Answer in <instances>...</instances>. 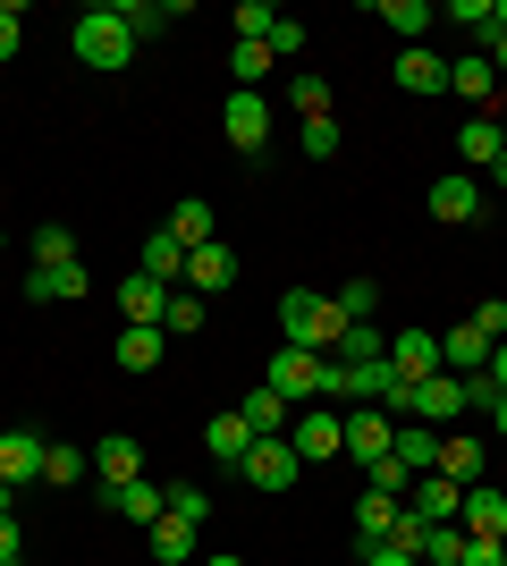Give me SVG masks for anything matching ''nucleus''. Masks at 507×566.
Returning a JSON list of instances; mask_svg holds the SVG:
<instances>
[{
  "label": "nucleus",
  "instance_id": "f257e3e1",
  "mask_svg": "<svg viewBox=\"0 0 507 566\" xmlns=\"http://www.w3.org/2000/svg\"><path fill=\"white\" fill-rule=\"evenodd\" d=\"M263 380H271L288 406H330V398H347V373H338L330 355H314V347H279Z\"/></svg>",
  "mask_w": 507,
  "mask_h": 566
},
{
  "label": "nucleus",
  "instance_id": "f03ea898",
  "mask_svg": "<svg viewBox=\"0 0 507 566\" xmlns=\"http://www.w3.org/2000/svg\"><path fill=\"white\" fill-rule=\"evenodd\" d=\"M279 338H288V347H314V355H338V338H347L338 296H321V287H288V296H279Z\"/></svg>",
  "mask_w": 507,
  "mask_h": 566
},
{
  "label": "nucleus",
  "instance_id": "7ed1b4c3",
  "mask_svg": "<svg viewBox=\"0 0 507 566\" xmlns=\"http://www.w3.org/2000/svg\"><path fill=\"white\" fill-rule=\"evenodd\" d=\"M68 43H76V60H85V69L119 76L127 60H136V25H127V9H85V18L68 25Z\"/></svg>",
  "mask_w": 507,
  "mask_h": 566
},
{
  "label": "nucleus",
  "instance_id": "20e7f679",
  "mask_svg": "<svg viewBox=\"0 0 507 566\" xmlns=\"http://www.w3.org/2000/svg\"><path fill=\"white\" fill-rule=\"evenodd\" d=\"M288 449H296V465H330V457H347V415H330V406H296Z\"/></svg>",
  "mask_w": 507,
  "mask_h": 566
},
{
  "label": "nucleus",
  "instance_id": "39448f33",
  "mask_svg": "<svg viewBox=\"0 0 507 566\" xmlns=\"http://www.w3.org/2000/svg\"><path fill=\"white\" fill-rule=\"evenodd\" d=\"M220 136H229V153L263 161V153H271V102H263V94H229V111H220Z\"/></svg>",
  "mask_w": 507,
  "mask_h": 566
},
{
  "label": "nucleus",
  "instance_id": "423d86ee",
  "mask_svg": "<svg viewBox=\"0 0 507 566\" xmlns=\"http://www.w3.org/2000/svg\"><path fill=\"white\" fill-rule=\"evenodd\" d=\"M465 406H474V380H457V373H432V380H423V389L406 398V415H414V423H432V431H448V423L465 415Z\"/></svg>",
  "mask_w": 507,
  "mask_h": 566
},
{
  "label": "nucleus",
  "instance_id": "0eeeda50",
  "mask_svg": "<svg viewBox=\"0 0 507 566\" xmlns=\"http://www.w3.org/2000/svg\"><path fill=\"white\" fill-rule=\"evenodd\" d=\"M237 473L254 482V491H271V499H279V491H296V473H305V465H296V449H288V440H254V449L237 457Z\"/></svg>",
  "mask_w": 507,
  "mask_h": 566
},
{
  "label": "nucleus",
  "instance_id": "6e6552de",
  "mask_svg": "<svg viewBox=\"0 0 507 566\" xmlns=\"http://www.w3.org/2000/svg\"><path fill=\"white\" fill-rule=\"evenodd\" d=\"M448 94H457L474 118H490V102H499V69H490L483 51H457V60H448Z\"/></svg>",
  "mask_w": 507,
  "mask_h": 566
},
{
  "label": "nucleus",
  "instance_id": "1a4fd4ad",
  "mask_svg": "<svg viewBox=\"0 0 507 566\" xmlns=\"http://www.w3.org/2000/svg\"><path fill=\"white\" fill-rule=\"evenodd\" d=\"M389 440H398V415H381V406H356V415H347V457H356L363 473L389 457Z\"/></svg>",
  "mask_w": 507,
  "mask_h": 566
},
{
  "label": "nucleus",
  "instance_id": "9d476101",
  "mask_svg": "<svg viewBox=\"0 0 507 566\" xmlns=\"http://www.w3.org/2000/svg\"><path fill=\"white\" fill-rule=\"evenodd\" d=\"M102 507H110V516H127V524H145V533H152V524L169 516V491L152 482V473H136V482H119V491H102Z\"/></svg>",
  "mask_w": 507,
  "mask_h": 566
},
{
  "label": "nucleus",
  "instance_id": "9b49d317",
  "mask_svg": "<svg viewBox=\"0 0 507 566\" xmlns=\"http://www.w3.org/2000/svg\"><path fill=\"white\" fill-rule=\"evenodd\" d=\"M43 431H0V491H25V482H43Z\"/></svg>",
  "mask_w": 507,
  "mask_h": 566
},
{
  "label": "nucleus",
  "instance_id": "f8f14e48",
  "mask_svg": "<svg viewBox=\"0 0 507 566\" xmlns=\"http://www.w3.org/2000/svg\"><path fill=\"white\" fill-rule=\"evenodd\" d=\"M389 373L406 380V389H423L440 373V331H398L389 338Z\"/></svg>",
  "mask_w": 507,
  "mask_h": 566
},
{
  "label": "nucleus",
  "instance_id": "ddd939ff",
  "mask_svg": "<svg viewBox=\"0 0 507 566\" xmlns=\"http://www.w3.org/2000/svg\"><path fill=\"white\" fill-rule=\"evenodd\" d=\"M423 203H432V220H440V229H474V220H483V187H474L465 169H457V178H440V187L423 195Z\"/></svg>",
  "mask_w": 507,
  "mask_h": 566
},
{
  "label": "nucleus",
  "instance_id": "4468645a",
  "mask_svg": "<svg viewBox=\"0 0 507 566\" xmlns=\"http://www.w3.org/2000/svg\"><path fill=\"white\" fill-rule=\"evenodd\" d=\"M85 287H94L85 262H34V271H25V296H34V305H68V296H85Z\"/></svg>",
  "mask_w": 507,
  "mask_h": 566
},
{
  "label": "nucleus",
  "instance_id": "2eb2a0df",
  "mask_svg": "<svg viewBox=\"0 0 507 566\" xmlns=\"http://www.w3.org/2000/svg\"><path fill=\"white\" fill-rule=\"evenodd\" d=\"M457 524H465V542H507V491L474 482V491H465V507H457Z\"/></svg>",
  "mask_w": 507,
  "mask_h": 566
},
{
  "label": "nucleus",
  "instance_id": "dca6fc26",
  "mask_svg": "<svg viewBox=\"0 0 507 566\" xmlns=\"http://www.w3.org/2000/svg\"><path fill=\"white\" fill-rule=\"evenodd\" d=\"M245 431H254V440H288V423H296V406L279 398V389H271V380H254V389H245Z\"/></svg>",
  "mask_w": 507,
  "mask_h": 566
},
{
  "label": "nucleus",
  "instance_id": "f3484780",
  "mask_svg": "<svg viewBox=\"0 0 507 566\" xmlns=\"http://www.w3.org/2000/svg\"><path fill=\"white\" fill-rule=\"evenodd\" d=\"M119 313H127V331H161L169 287H161V280H145V271H127V280H119Z\"/></svg>",
  "mask_w": 507,
  "mask_h": 566
},
{
  "label": "nucleus",
  "instance_id": "a211bd4d",
  "mask_svg": "<svg viewBox=\"0 0 507 566\" xmlns=\"http://www.w3.org/2000/svg\"><path fill=\"white\" fill-rule=\"evenodd\" d=\"M389 85H398V94H448V60H440V51H398V69H389Z\"/></svg>",
  "mask_w": 507,
  "mask_h": 566
},
{
  "label": "nucleus",
  "instance_id": "6ab92c4d",
  "mask_svg": "<svg viewBox=\"0 0 507 566\" xmlns=\"http://www.w3.org/2000/svg\"><path fill=\"white\" fill-rule=\"evenodd\" d=\"M406 507L423 524H457V507H465V491L448 482V473H414V491H406Z\"/></svg>",
  "mask_w": 507,
  "mask_h": 566
},
{
  "label": "nucleus",
  "instance_id": "aec40b11",
  "mask_svg": "<svg viewBox=\"0 0 507 566\" xmlns=\"http://www.w3.org/2000/svg\"><path fill=\"white\" fill-rule=\"evenodd\" d=\"M94 473H102V491H119V482L145 473V449H136L127 431H102V440H94Z\"/></svg>",
  "mask_w": 507,
  "mask_h": 566
},
{
  "label": "nucleus",
  "instance_id": "412c9836",
  "mask_svg": "<svg viewBox=\"0 0 507 566\" xmlns=\"http://www.w3.org/2000/svg\"><path fill=\"white\" fill-rule=\"evenodd\" d=\"M229 280H237V254L212 237V245H194V254H187V280H178V287H194V296H220Z\"/></svg>",
  "mask_w": 507,
  "mask_h": 566
},
{
  "label": "nucleus",
  "instance_id": "4be33fe9",
  "mask_svg": "<svg viewBox=\"0 0 507 566\" xmlns=\"http://www.w3.org/2000/svg\"><path fill=\"white\" fill-rule=\"evenodd\" d=\"M490 364V338L474 331V322H457V331H440V373H457V380H474Z\"/></svg>",
  "mask_w": 507,
  "mask_h": 566
},
{
  "label": "nucleus",
  "instance_id": "5701e85b",
  "mask_svg": "<svg viewBox=\"0 0 507 566\" xmlns=\"http://www.w3.org/2000/svg\"><path fill=\"white\" fill-rule=\"evenodd\" d=\"M432 473H448L457 491H474V482H483V440H474V431H440V465Z\"/></svg>",
  "mask_w": 507,
  "mask_h": 566
},
{
  "label": "nucleus",
  "instance_id": "b1692460",
  "mask_svg": "<svg viewBox=\"0 0 507 566\" xmlns=\"http://www.w3.org/2000/svg\"><path fill=\"white\" fill-rule=\"evenodd\" d=\"M398 516H406V499L363 482V499H356V542H389V524H398Z\"/></svg>",
  "mask_w": 507,
  "mask_h": 566
},
{
  "label": "nucleus",
  "instance_id": "393cba45",
  "mask_svg": "<svg viewBox=\"0 0 507 566\" xmlns=\"http://www.w3.org/2000/svg\"><path fill=\"white\" fill-rule=\"evenodd\" d=\"M136 271H145V280H161V287H178V280H187V245H178L169 229H152L145 254H136Z\"/></svg>",
  "mask_w": 507,
  "mask_h": 566
},
{
  "label": "nucleus",
  "instance_id": "a878e982",
  "mask_svg": "<svg viewBox=\"0 0 507 566\" xmlns=\"http://www.w3.org/2000/svg\"><path fill=\"white\" fill-rule=\"evenodd\" d=\"M389 457H398L406 473H432V465H440V431L406 415V423H398V440H389Z\"/></svg>",
  "mask_w": 507,
  "mask_h": 566
},
{
  "label": "nucleus",
  "instance_id": "bb28decb",
  "mask_svg": "<svg viewBox=\"0 0 507 566\" xmlns=\"http://www.w3.org/2000/svg\"><path fill=\"white\" fill-rule=\"evenodd\" d=\"M381 25H389V34H398V43H423V34H432V25H440V9H432V0H381Z\"/></svg>",
  "mask_w": 507,
  "mask_h": 566
},
{
  "label": "nucleus",
  "instance_id": "cd10ccee",
  "mask_svg": "<svg viewBox=\"0 0 507 566\" xmlns=\"http://www.w3.org/2000/svg\"><path fill=\"white\" fill-rule=\"evenodd\" d=\"M94 473V449H68V440H51L43 449V491H76Z\"/></svg>",
  "mask_w": 507,
  "mask_h": 566
},
{
  "label": "nucleus",
  "instance_id": "c85d7f7f",
  "mask_svg": "<svg viewBox=\"0 0 507 566\" xmlns=\"http://www.w3.org/2000/svg\"><path fill=\"white\" fill-rule=\"evenodd\" d=\"M203 449H212L220 465H237V457L254 449V431H245V415H237V406H229V415H212V423H203Z\"/></svg>",
  "mask_w": 507,
  "mask_h": 566
},
{
  "label": "nucleus",
  "instance_id": "c756f323",
  "mask_svg": "<svg viewBox=\"0 0 507 566\" xmlns=\"http://www.w3.org/2000/svg\"><path fill=\"white\" fill-rule=\"evenodd\" d=\"M194 533H203V524H187V516H161V524L145 533V542H152V558H161V566H187V558H194Z\"/></svg>",
  "mask_w": 507,
  "mask_h": 566
},
{
  "label": "nucleus",
  "instance_id": "7c9ffc66",
  "mask_svg": "<svg viewBox=\"0 0 507 566\" xmlns=\"http://www.w3.org/2000/svg\"><path fill=\"white\" fill-rule=\"evenodd\" d=\"M169 237H178V245H212V203H203V195H187V203H178V212H169Z\"/></svg>",
  "mask_w": 507,
  "mask_h": 566
},
{
  "label": "nucleus",
  "instance_id": "2f4dec72",
  "mask_svg": "<svg viewBox=\"0 0 507 566\" xmlns=\"http://www.w3.org/2000/svg\"><path fill=\"white\" fill-rule=\"evenodd\" d=\"M229 76H237V94H263V76H271V43H229Z\"/></svg>",
  "mask_w": 507,
  "mask_h": 566
},
{
  "label": "nucleus",
  "instance_id": "473e14b6",
  "mask_svg": "<svg viewBox=\"0 0 507 566\" xmlns=\"http://www.w3.org/2000/svg\"><path fill=\"white\" fill-rule=\"evenodd\" d=\"M440 25H465V34H499V0H448V9H440Z\"/></svg>",
  "mask_w": 507,
  "mask_h": 566
},
{
  "label": "nucleus",
  "instance_id": "72a5a7b5",
  "mask_svg": "<svg viewBox=\"0 0 507 566\" xmlns=\"http://www.w3.org/2000/svg\"><path fill=\"white\" fill-rule=\"evenodd\" d=\"M457 153H465V161H499V153H507V144H499V118H465V127H457Z\"/></svg>",
  "mask_w": 507,
  "mask_h": 566
},
{
  "label": "nucleus",
  "instance_id": "f704fd0d",
  "mask_svg": "<svg viewBox=\"0 0 507 566\" xmlns=\"http://www.w3.org/2000/svg\"><path fill=\"white\" fill-rule=\"evenodd\" d=\"M203 331V296L194 287H169V313H161V338H194Z\"/></svg>",
  "mask_w": 507,
  "mask_h": 566
},
{
  "label": "nucleus",
  "instance_id": "c9c22d12",
  "mask_svg": "<svg viewBox=\"0 0 507 566\" xmlns=\"http://www.w3.org/2000/svg\"><path fill=\"white\" fill-rule=\"evenodd\" d=\"M161 347H169L161 331H119V373H152V364H161Z\"/></svg>",
  "mask_w": 507,
  "mask_h": 566
},
{
  "label": "nucleus",
  "instance_id": "e433bc0d",
  "mask_svg": "<svg viewBox=\"0 0 507 566\" xmlns=\"http://www.w3.org/2000/svg\"><path fill=\"white\" fill-rule=\"evenodd\" d=\"M465 558V524H423V566H457Z\"/></svg>",
  "mask_w": 507,
  "mask_h": 566
},
{
  "label": "nucleus",
  "instance_id": "4c0bfd02",
  "mask_svg": "<svg viewBox=\"0 0 507 566\" xmlns=\"http://www.w3.org/2000/svg\"><path fill=\"white\" fill-rule=\"evenodd\" d=\"M119 9H127V25H136V43H145V34H161L169 18H187L178 0H119Z\"/></svg>",
  "mask_w": 507,
  "mask_h": 566
},
{
  "label": "nucleus",
  "instance_id": "58836bf2",
  "mask_svg": "<svg viewBox=\"0 0 507 566\" xmlns=\"http://www.w3.org/2000/svg\"><path fill=\"white\" fill-rule=\"evenodd\" d=\"M338 355H347V364H381V331H372V322H347V338H338Z\"/></svg>",
  "mask_w": 507,
  "mask_h": 566
},
{
  "label": "nucleus",
  "instance_id": "ea45409f",
  "mask_svg": "<svg viewBox=\"0 0 507 566\" xmlns=\"http://www.w3.org/2000/svg\"><path fill=\"white\" fill-rule=\"evenodd\" d=\"M372 305H381V280H347L338 287V313H347V322H372Z\"/></svg>",
  "mask_w": 507,
  "mask_h": 566
},
{
  "label": "nucleus",
  "instance_id": "a19ab883",
  "mask_svg": "<svg viewBox=\"0 0 507 566\" xmlns=\"http://www.w3.org/2000/svg\"><path fill=\"white\" fill-rule=\"evenodd\" d=\"M296 144H305V161H330V153H338V118H305Z\"/></svg>",
  "mask_w": 507,
  "mask_h": 566
},
{
  "label": "nucleus",
  "instance_id": "79ce46f5",
  "mask_svg": "<svg viewBox=\"0 0 507 566\" xmlns=\"http://www.w3.org/2000/svg\"><path fill=\"white\" fill-rule=\"evenodd\" d=\"M288 102H296V118H330V85H321V76H296Z\"/></svg>",
  "mask_w": 507,
  "mask_h": 566
},
{
  "label": "nucleus",
  "instance_id": "37998d69",
  "mask_svg": "<svg viewBox=\"0 0 507 566\" xmlns=\"http://www.w3.org/2000/svg\"><path fill=\"white\" fill-rule=\"evenodd\" d=\"M34 262H76V229H60V220L34 229Z\"/></svg>",
  "mask_w": 507,
  "mask_h": 566
},
{
  "label": "nucleus",
  "instance_id": "c03bdc74",
  "mask_svg": "<svg viewBox=\"0 0 507 566\" xmlns=\"http://www.w3.org/2000/svg\"><path fill=\"white\" fill-rule=\"evenodd\" d=\"M271 25H279V9H271V0H245L237 9V43H263Z\"/></svg>",
  "mask_w": 507,
  "mask_h": 566
},
{
  "label": "nucleus",
  "instance_id": "a18cd8bd",
  "mask_svg": "<svg viewBox=\"0 0 507 566\" xmlns=\"http://www.w3.org/2000/svg\"><path fill=\"white\" fill-rule=\"evenodd\" d=\"M263 43H271V60H296V51H305V25H296L288 9H279V25H271Z\"/></svg>",
  "mask_w": 507,
  "mask_h": 566
},
{
  "label": "nucleus",
  "instance_id": "49530a36",
  "mask_svg": "<svg viewBox=\"0 0 507 566\" xmlns=\"http://www.w3.org/2000/svg\"><path fill=\"white\" fill-rule=\"evenodd\" d=\"M465 322H474V331H483L490 347H499V338H507V305H499V296H483V305L465 313Z\"/></svg>",
  "mask_w": 507,
  "mask_h": 566
},
{
  "label": "nucleus",
  "instance_id": "de8ad7c7",
  "mask_svg": "<svg viewBox=\"0 0 507 566\" xmlns=\"http://www.w3.org/2000/svg\"><path fill=\"white\" fill-rule=\"evenodd\" d=\"M18 43H25V9L0 0V60H18Z\"/></svg>",
  "mask_w": 507,
  "mask_h": 566
},
{
  "label": "nucleus",
  "instance_id": "09e8293b",
  "mask_svg": "<svg viewBox=\"0 0 507 566\" xmlns=\"http://www.w3.org/2000/svg\"><path fill=\"white\" fill-rule=\"evenodd\" d=\"M169 516H187V524H203V516H212V499H203V491H187V482H178V491H169Z\"/></svg>",
  "mask_w": 507,
  "mask_h": 566
},
{
  "label": "nucleus",
  "instance_id": "8fccbe9b",
  "mask_svg": "<svg viewBox=\"0 0 507 566\" xmlns=\"http://www.w3.org/2000/svg\"><path fill=\"white\" fill-rule=\"evenodd\" d=\"M363 566H423L414 549H398V542H363Z\"/></svg>",
  "mask_w": 507,
  "mask_h": 566
},
{
  "label": "nucleus",
  "instance_id": "3c124183",
  "mask_svg": "<svg viewBox=\"0 0 507 566\" xmlns=\"http://www.w3.org/2000/svg\"><path fill=\"white\" fill-rule=\"evenodd\" d=\"M457 566H507V542H465Z\"/></svg>",
  "mask_w": 507,
  "mask_h": 566
},
{
  "label": "nucleus",
  "instance_id": "603ef678",
  "mask_svg": "<svg viewBox=\"0 0 507 566\" xmlns=\"http://www.w3.org/2000/svg\"><path fill=\"white\" fill-rule=\"evenodd\" d=\"M18 549H25V533H18V516H0V566L18 558Z\"/></svg>",
  "mask_w": 507,
  "mask_h": 566
},
{
  "label": "nucleus",
  "instance_id": "864d4df0",
  "mask_svg": "<svg viewBox=\"0 0 507 566\" xmlns=\"http://www.w3.org/2000/svg\"><path fill=\"white\" fill-rule=\"evenodd\" d=\"M483 373H490V389H507V338L490 347V364H483Z\"/></svg>",
  "mask_w": 507,
  "mask_h": 566
},
{
  "label": "nucleus",
  "instance_id": "5fc2aeb1",
  "mask_svg": "<svg viewBox=\"0 0 507 566\" xmlns=\"http://www.w3.org/2000/svg\"><path fill=\"white\" fill-rule=\"evenodd\" d=\"M483 60H490V69L507 76V25H499V34H490V43H483Z\"/></svg>",
  "mask_w": 507,
  "mask_h": 566
},
{
  "label": "nucleus",
  "instance_id": "6e6d98bb",
  "mask_svg": "<svg viewBox=\"0 0 507 566\" xmlns=\"http://www.w3.org/2000/svg\"><path fill=\"white\" fill-rule=\"evenodd\" d=\"M483 415H490V423H499V431H507V389H499V398H490V406H483Z\"/></svg>",
  "mask_w": 507,
  "mask_h": 566
},
{
  "label": "nucleus",
  "instance_id": "4d7b16f0",
  "mask_svg": "<svg viewBox=\"0 0 507 566\" xmlns=\"http://www.w3.org/2000/svg\"><path fill=\"white\" fill-rule=\"evenodd\" d=\"M483 178H490V187H507V153H499V161H490V169H483Z\"/></svg>",
  "mask_w": 507,
  "mask_h": 566
},
{
  "label": "nucleus",
  "instance_id": "13d9d810",
  "mask_svg": "<svg viewBox=\"0 0 507 566\" xmlns=\"http://www.w3.org/2000/svg\"><path fill=\"white\" fill-rule=\"evenodd\" d=\"M203 566H245V558H203Z\"/></svg>",
  "mask_w": 507,
  "mask_h": 566
},
{
  "label": "nucleus",
  "instance_id": "bf43d9fd",
  "mask_svg": "<svg viewBox=\"0 0 507 566\" xmlns=\"http://www.w3.org/2000/svg\"><path fill=\"white\" fill-rule=\"evenodd\" d=\"M9 499H18V491H0V516H9Z\"/></svg>",
  "mask_w": 507,
  "mask_h": 566
},
{
  "label": "nucleus",
  "instance_id": "052dcab7",
  "mask_svg": "<svg viewBox=\"0 0 507 566\" xmlns=\"http://www.w3.org/2000/svg\"><path fill=\"white\" fill-rule=\"evenodd\" d=\"M499 144H507V111H499Z\"/></svg>",
  "mask_w": 507,
  "mask_h": 566
},
{
  "label": "nucleus",
  "instance_id": "680f3d73",
  "mask_svg": "<svg viewBox=\"0 0 507 566\" xmlns=\"http://www.w3.org/2000/svg\"><path fill=\"white\" fill-rule=\"evenodd\" d=\"M499 25H507V0H499Z\"/></svg>",
  "mask_w": 507,
  "mask_h": 566
},
{
  "label": "nucleus",
  "instance_id": "e2e57ef3",
  "mask_svg": "<svg viewBox=\"0 0 507 566\" xmlns=\"http://www.w3.org/2000/svg\"><path fill=\"white\" fill-rule=\"evenodd\" d=\"M9 566H18V558H9Z\"/></svg>",
  "mask_w": 507,
  "mask_h": 566
}]
</instances>
